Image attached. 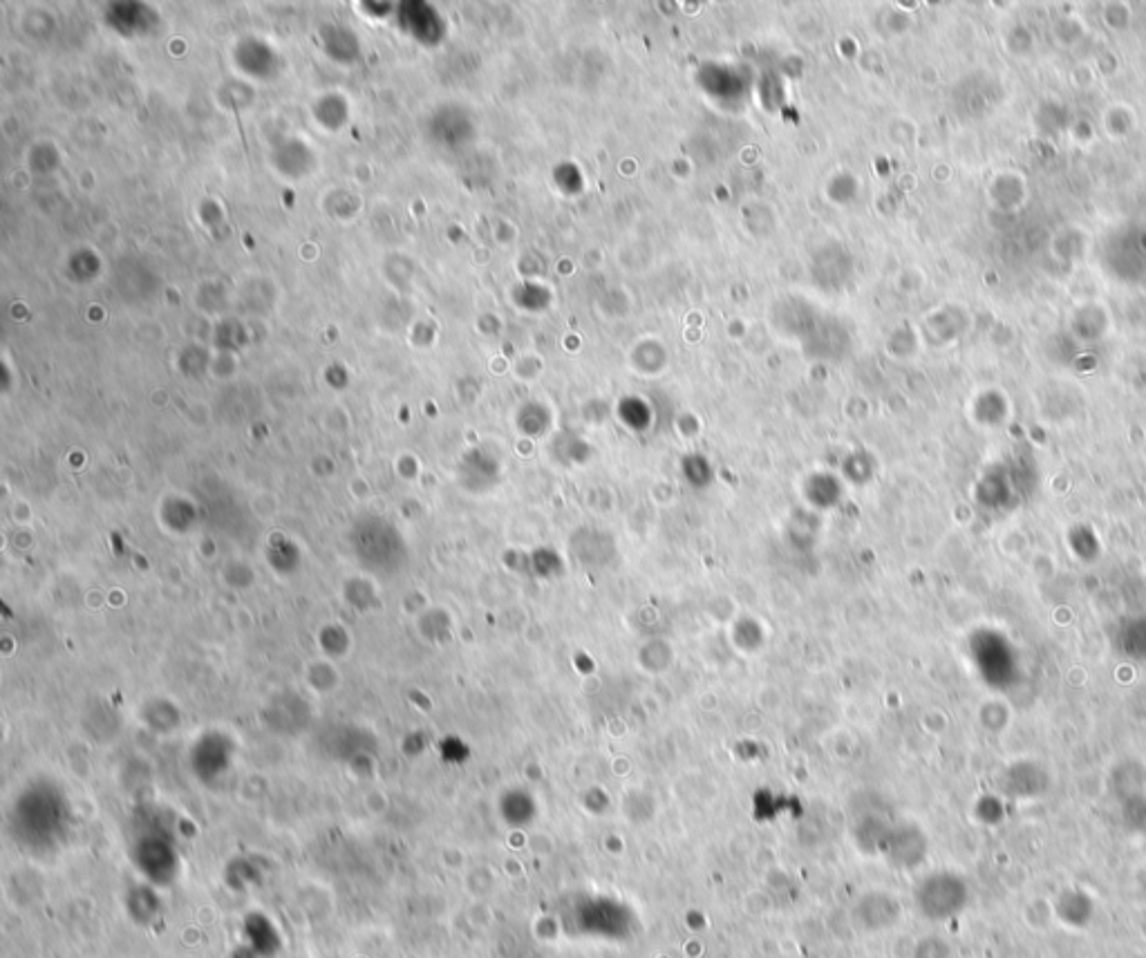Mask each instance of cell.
<instances>
[{"mask_svg":"<svg viewBox=\"0 0 1146 958\" xmlns=\"http://www.w3.org/2000/svg\"><path fill=\"white\" fill-rule=\"evenodd\" d=\"M573 923L585 936L603 941H625L632 936L634 914L616 898H582L573 909Z\"/></svg>","mask_w":1146,"mask_h":958,"instance_id":"cell-2","label":"cell"},{"mask_svg":"<svg viewBox=\"0 0 1146 958\" xmlns=\"http://www.w3.org/2000/svg\"><path fill=\"white\" fill-rule=\"evenodd\" d=\"M914 903L923 918L932 923H945L963 914L970 903V887L965 878L954 871H936L920 880Z\"/></svg>","mask_w":1146,"mask_h":958,"instance_id":"cell-1","label":"cell"},{"mask_svg":"<svg viewBox=\"0 0 1146 958\" xmlns=\"http://www.w3.org/2000/svg\"><path fill=\"white\" fill-rule=\"evenodd\" d=\"M911 958H952V947L941 936H925L914 945Z\"/></svg>","mask_w":1146,"mask_h":958,"instance_id":"cell-6","label":"cell"},{"mask_svg":"<svg viewBox=\"0 0 1146 958\" xmlns=\"http://www.w3.org/2000/svg\"><path fill=\"white\" fill-rule=\"evenodd\" d=\"M903 918V905L887 891H867L851 907V920L864 934H880L896 927Z\"/></svg>","mask_w":1146,"mask_h":958,"instance_id":"cell-3","label":"cell"},{"mask_svg":"<svg viewBox=\"0 0 1146 958\" xmlns=\"http://www.w3.org/2000/svg\"><path fill=\"white\" fill-rule=\"evenodd\" d=\"M244 938L249 952L256 958H271L280 952V934L265 914H251L244 920Z\"/></svg>","mask_w":1146,"mask_h":958,"instance_id":"cell-4","label":"cell"},{"mask_svg":"<svg viewBox=\"0 0 1146 958\" xmlns=\"http://www.w3.org/2000/svg\"><path fill=\"white\" fill-rule=\"evenodd\" d=\"M126 907L130 911V916H133V920H137L139 925H150L159 916L162 903H159V898L148 887H139L128 896Z\"/></svg>","mask_w":1146,"mask_h":958,"instance_id":"cell-5","label":"cell"}]
</instances>
